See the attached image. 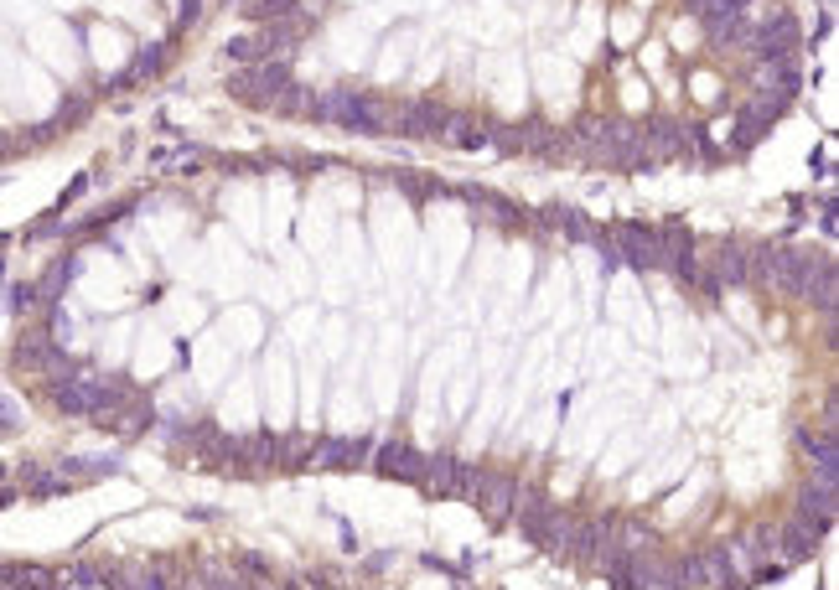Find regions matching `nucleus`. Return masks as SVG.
Returning a JSON list of instances; mask_svg holds the SVG:
<instances>
[{
  "mask_svg": "<svg viewBox=\"0 0 839 590\" xmlns=\"http://www.w3.org/2000/svg\"><path fill=\"white\" fill-rule=\"evenodd\" d=\"M311 115L332 119L342 130H358V135H389V109L373 99L368 89H327L311 99Z\"/></svg>",
  "mask_w": 839,
  "mask_h": 590,
  "instance_id": "nucleus-1",
  "label": "nucleus"
},
{
  "mask_svg": "<svg viewBox=\"0 0 839 590\" xmlns=\"http://www.w3.org/2000/svg\"><path fill=\"white\" fill-rule=\"evenodd\" d=\"M477 466L461 461V456H425V472H420V487L430 498H472L477 487Z\"/></svg>",
  "mask_w": 839,
  "mask_h": 590,
  "instance_id": "nucleus-2",
  "label": "nucleus"
},
{
  "mask_svg": "<svg viewBox=\"0 0 839 590\" xmlns=\"http://www.w3.org/2000/svg\"><path fill=\"white\" fill-rule=\"evenodd\" d=\"M285 84H291V68H285L280 58H265V62L239 68V73H234V84H228V93H239V99H249V104H265V109H270Z\"/></svg>",
  "mask_w": 839,
  "mask_h": 590,
  "instance_id": "nucleus-3",
  "label": "nucleus"
},
{
  "mask_svg": "<svg viewBox=\"0 0 839 590\" xmlns=\"http://www.w3.org/2000/svg\"><path fill=\"white\" fill-rule=\"evenodd\" d=\"M389 124H399V135H446L451 115L430 99H404L399 109H389Z\"/></svg>",
  "mask_w": 839,
  "mask_h": 590,
  "instance_id": "nucleus-4",
  "label": "nucleus"
},
{
  "mask_svg": "<svg viewBox=\"0 0 839 590\" xmlns=\"http://www.w3.org/2000/svg\"><path fill=\"white\" fill-rule=\"evenodd\" d=\"M52 404L73 419H93V404H99V373H73L52 384Z\"/></svg>",
  "mask_w": 839,
  "mask_h": 590,
  "instance_id": "nucleus-5",
  "label": "nucleus"
},
{
  "mask_svg": "<svg viewBox=\"0 0 839 590\" xmlns=\"http://www.w3.org/2000/svg\"><path fill=\"white\" fill-rule=\"evenodd\" d=\"M472 498H477V507L492 518V523H503V518L513 513V502H518V482L503 476V472H482L477 487H472Z\"/></svg>",
  "mask_w": 839,
  "mask_h": 590,
  "instance_id": "nucleus-6",
  "label": "nucleus"
},
{
  "mask_svg": "<svg viewBox=\"0 0 839 590\" xmlns=\"http://www.w3.org/2000/svg\"><path fill=\"white\" fill-rule=\"evenodd\" d=\"M373 456L368 441H311L300 445V466H358Z\"/></svg>",
  "mask_w": 839,
  "mask_h": 590,
  "instance_id": "nucleus-7",
  "label": "nucleus"
},
{
  "mask_svg": "<svg viewBox=\"0 0 839 590\" xmlns=\"http://www.w3.org/2000/svg\"><path fill=\"white\" fill-rule=\"evenodd\" d=\"M751 52H762L767 62H782L798 52V21L787 16V11H778L767 27H756V42H751Z\"/></svg>",
  "mask_w": 839,
  "mask_h": 590,
  "instance_id": "nucleus-8",
  "label": "nucleus"
},
{
  "mask_svg": "<svg viewBox=\"0 0 839 590\" xmlns=\"http://www.w3.org/2000/svg\"><path fill=\"white\" fill-rule=\"evenodd\" d=\"M617 259H627L632 269H653L659 265V228L622 223V228H617Z\"/></svg>",
  "mask_w": 839,
  "mask_h": 590,
  "instance_id": "nucleus-9",
  "label": "nucleus"
},
{
  "mask_svg": "<svg viewBox=\"0 0 839 590\" xmlns=\"http://www.w3.org/2000/svg\"><path fill=\"white\" fill-rule=\"evenodd\" d=\"M373 466L384 476H399V482H420V472H425V450H415V445L404 441H389L373 450Z\"/></svg>",
  "mask_w": 839,
  "mask_h": 590,
  "instance_id": "nucleus-10",
  "label": "nucleus"
},
{
  "mask_svg": "<svg viewBox=\"0 0 839 590\" xmlns=\"http://www.w3.org/2000/svg\"><path fill=\"white\" fill-rule=\"evenodd\" d=\"M643 135V150L653 155V161H668V155H679V150H690V130L684 124H674V119H653L648 130H637Z\"/></svg>",
  "mask_w": 839,
  "mask_h": 590,
  "instance_id": "nucleus-11",
  "label": "nucleus"
},
{
  "mask_svg": "<svg viewBox=\"0 0 839 590\" xmlns=\"http://www.w3.org/2000/svg\"><path fill=\"white\" fill-rule=\"evenodd\" d=\"M819 538L824 529H813L809 518H793L787 529L778 533V549H782V564H798V560H813V549H819Z\"/></svg>",
  "mask_w": 839,
  "mask_h": 590,
  "instance_id": "nucleus-12",
  "label": "nucleus"
},
{
  "mask_svg": "<svg viewBox=\"0 0 839 590\" xmlns=\"http://www.w3.org/2000/svg\"><path fill=\"white\" fill-rule=\"evenodd\" d=\"M699 570H705V586H720V590H731V586L747 580L741 564H736V554H731V544H710V549L699 554Z\"/></svg>",
  "mask_w": 839,
  "mask_h": 590,
  "instance_id": "nucleus-13",
  "label": "nucleus"
},
{
  "mask_svg": "<svg viewBox=\"0 0 839 590\" xmlns=\"http://www.w3.org/2000/svg\"><path fill=\"white\" fill-rule=\"evenodd\" d=\"M606 544H611V523H601V518H586V523H575V529H570L565 554H570V560H596Z\"/></svg>",
  "mask_w": 839,
  "mask_h": 590,
  "instance_id": "nucleus-14",
  "label": "nucleus"
},
{
  "mask_svg": "<svg viewBox=\"0 0 839 590\" xmlns=\"http://www.w3.org/2000/svg\"><path fill=\"white\" fill-rule=\"evenodd\" d=\"M835 507H839L835 487H819V482H809V487H803V498H798V518H809L813 529L829 533V523H835Z\"/></svg>",
  "mask_w": 839,
  "mask_h": 590,
  "instance_id": "nucleus-15",
  "label": "nucleus"
},
{
  "mask_svg": "<svg viewBox=\"0 0 839 590\" xmlns=\"http://www.w3.org/2000/svg\"><path fill=\"white\" fill-rule=\"evenodd\" d=\"M596 564H601V575H606V586L637 590V554H622L617 544H606V549L596 554Z\"/></svg>",
  "mask_w": 839,
  "mask_h": 590,
  "instance_id": "nucleus-16",
  "label": "nucleus"
},
{
  "mask_svg": "<svg viewBox=\"0 0 839 590\" xmlns=\"http://www.w3.org/2000/svg\"><path fill=\"white\" fill-rule=\"evenodd\" d=\"M715 285H751V254L741 249V243H720Z\"/></svg>",
  "mask_w": 839,
  "mask_h": 590,
  "instance_id": "nucleus-17",
  "label": "nucleus"
},
{
  "mask_svg": "<svg viewBox=\"0 0 839 590\" xmlns=\"http://www.w3.org/2000/svg\"><path fill=\"white\" fill-rule=\"evenodd\" d=\"M653 590H705V570H699V554H684V560L663 564L659 586Z\"/></svg>",
  "mask_w": 839,
  "mask_h": 590,
  "instance_id": "nucleus-18",
  "label": "nucleus"
},
{
  "mask_svg": "<svg viewBox=\"0 0 839 590\" xmlns=\"http://www.w3.org/2000/svg\"><path fill=\"white\" fill-rule=\"evenodd\" d=\"M803 300H813L824 316H835V300H839V275H835V259H824V265L809 275V285H803Z\"/></svg>",
  "mask_w": 839,
  "mask_h": 590,
  "instance_id": "nucleus-19",
  "label": "nucleus"
},
{
  "mask_svg": "<svg viewBox=\"0 0 839 590\" xmlns=\"http://www.w3.org/2000/svg\"><path fill=\"white\" fill-rule=\"evenodd\" d=\"M296 36H300L296 21H265L260 36H254V47H260V58H275V52H291V47H296Z\"/></svg>",
  "mask_w": 839,
  "mask_h": 590,
  "instance_id": "nucleus-20",
  "label": "nucleus"
},
{
  "mask_svg": "<svg viewBox=\"0 0 839 590\" xmlns=\"http://www.w3.org/2000/svg\"><path fill=\"white\" fill-rule=\"evenodd\" d=\"M767 130H772V115H767V109H756V104H747V109L736 115V146L751 150L762 135H767Z\"/></svg>",
  "mask_w": 839,
  "mask_h": 590,
  "instance_id": "nucleus-21",
  "label": "nucleus"
},
{
  "mask_svg": "<svg viewBox=\"0 0 839 590\" xmlns=\"http://www.w3.org/2000/svg\"><path fill=\"white\" fill-rule=\"evenodd\" d=\"M161 68H166V42H150L146 52H140V58H135V62H130V68H124L120 89H124V84H140V78H156Z\"/></svg>",
  "mask_w": 839,
  "mask_h": 590,
  "instance_id": "nucleus-22",
  "label": "nucleus"
},
{
  "mask_svg": "<svg viewBox=\"0 0 839 590\" xmlns=\"http://www.w3.org/2000/svg\"><path fill=\"white\" fill-rule=\"evenodd\" d=\"M611 544H617L622 554H648L659 538H653V529H648V523H617V529H611Z\"/></svg>",
  "mask_w": 839,
  "mask_h": 590,
  "instance_id": "nucleus-23",
  "label": "nucleus"
},
{
  "mask_svg": "<svg viewBox=\"0 0 839 590\" xmlns=\"http://www.w3.org/2000/svg\"><path fill=\"white\" fill-rule=\"evenodd\" d=\"M62 586H78V590H93V586H109V570H99V564H68L62 570Z\"/></svg>",
  "mask_w": 839,
  "mask_h": 590,
  "instance_id": "nucleus-24",
  "label": "nucleus"
},
{
  "mask_svg": "<svg viewBox=\"0 0 839 590\" xmlns=\"http://www.w3.org/2000/svg\"><path fill=\"white\" fill-rule=\"evenodd\" d=\"M296 5L300 0H254V5H244V11L260 16V21H296Z\"/></svg>",
  "mask_w": 839,
  "mask_h": 590,
  "instance_id": "nucleus-25",
  "label": "nucleus"
},
{
  "mask_svg": "<svg viewBox=\"0 0 839 590\" xmlns=\"http://www.w3.org/2000/svg\"><path fill=\"white\" fill-rule=\"evenodd\" d=\"M467 197L487 212V218H498V223H513V203H503V197H492V192H477V187H467Z\"/></svg>",
  "mask_w": 839,
  "mask_h": 590,
  "instance_id": "nucleus-26",
  "label": "nucleus"
},
{
  "mask_svg": "<svg viewBox=\"0 0 839 590\" xmlns=\"http://www.w3.org/2000/svg\"><path fill=\"white\" fill-rule=\"evenodd\" d=\"M270 109H280V115H296V109H311V93L300 89V84H285V89H280V99H275Z\"/></svg>",
  "mask_w": 839,
  "mask_h": 590,
  "instance_id": "nucleus-27",
  "label": "nucleus"
},
{
  "mask_svg": "<svg viewBox=\"0 0 839 590\" xmlns=\"http://www.w3.org/2000/svg\"><path fill=\"white\" fill-rule=\"evenodd\" d=\"M11 311H31L36 306V285H11V300H5Z\"/></svg>",
  "mask_w": 839,
  "mask_h": 590,
  "instance_id": "nucleus-28",
  "label": "nucleus"
},
{
  "mask_svg": "<svg viewBox=\"0 0 839 590\" xmlns=\"http://www.w3.org/2000/svg\"><path fill=\"white\" fill-rule=\"evenodd\" d=\"M21 425V410H16V399H5L0 394V430H16Z\"/></svg>",
  "mask_w": 839,
  "mask_h": 590,
  "instance_id": "nucleus-29",
  "label": "nucleus"
},
{
  "mask_svg": "<svg viewBox=\"0 0 839 590\" xmlns=\"http://www.w3.org/2000/svg\"><path fill=\"white\" fill-rule=\"evenodd\" d=\"M181 11H177V21L181 27H192V21H203V0H177Z\"/></svg>",
  "mask_w": 839,
  "mask_h": 590,
  "instance_id": "nucleus-30",
  "label": "nucleus"
},
{
  "mask_svg": "<svg viewBox=\"0 0 839 590\" xmlns=\"http://www.w3.org/2000/svg\"><path fill=\"white\" fill-rule=\"evenodd\" d=\"M239 564L249 570V575H270V564L260 560V554H239Z\"/></svg>",
  "mask_w": 839,
  "mask_h": 590,
  "instance_id": "nucleus-31",
  "label": "nucleus"
}]
</instances>
